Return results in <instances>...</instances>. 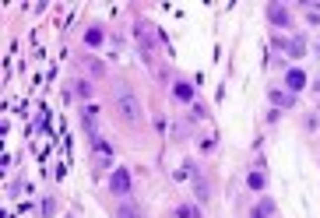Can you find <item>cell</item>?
I'll use <instances>...</instances> for the list:
<instances>
[{
    "mask_svg": "<svg viewBox=\"0 0 320 218\" xmlns=\"http://www.w3.org/2000/svg\"><path fill=\"white\" fill-rule=\"evenodd\" d=\"M116 218H141V208H134L130 201H124V204L116 208Z\"/></svg>",
    "mask_w": 320,
    "mask_h": 218,
    "instance_id": "6",
    "label": "cell"
},
{
    "mask_svg": "<svg viewBox=\"0 0 320 218\" xmlns=\"http://www.w3.org/2000/svg\"><path fill=\"white\" fill-rule=\"evenodd\" d=\"M267 18H271V25H278V28L289 25V11H285L282 4H271V7H267Z\"/></svg>",
    "mask_w": 320,
    "mask_h": 218,
    "instance_id": "4",
    "label": "cell"
},
{
    "mask_svg": "<svg viewBox=\"0 0 320 218\" xmlns=\"http://www.w3.org/2000/svg\"><path fill=\"white\" fill-rule=\"evenodd\" d=\"M285 85H289L292 92H299V88L306 85V74H303V70H289V74H285Z\"/></svg>",
    "mask_w": 320,
    "mask_h": 218,
    "instance_id": "5",
    "label": "cell"
},
{
    "mask_svg": "<svg viewBox=\"0 0 320 218\" xmlns=\"http://www.w3.org/2000/svg\"><path fill=\"white\" fill-rule=\"evenodd\" d=\"M85 67H88V70H92V74H95V78H102V74H106V70H102V63H95V60H88V63H85Z\"/></svg>",
    "mask_w": 320,
    "mask_h": 218,
    "instance_id": "13",
    "label": "cell"
},
{
    "mask_svg": "<svg viewBox=\"0 0 320 218\" xmlns=\"http://www.w3.org/2000/svg\"><path fill=\"white\" fill-rule=\"evenodd\" d=\"M271 102H274V106H285V109H289V106H292V95H285V92H278V88H274V92H271Z\"/></svg>",
    "mask_w": 320,
    "mask_h": 218,
    "instance_id": "9",
    "label": "cell"
},
{
    "mask_svg": "<svg viewBox=\"0 0 320 218\" xmlns=\"http://www.w3.org/2000/svg\"><path fill=\"white\" fill-rule=\"evenodd\" d=\"M85 43H88V46H99V43H102V32H99V28H88V32H85Z\"/></svg>",
    "mask_w": 320,
    "mask_h": 218,
    "instance_id": "10",
    "label": "cell"
},
{
    "mask_svg": "<svg viewBox=\"0 0 320 218\" xmlns=\"http://www.w3.org/2000/svg\"><path fill=\"white\" fill-rule=\"evenodd\" d=\"M176 218H197V211H193V208H190V204H183V208H180V211H176Z\"/></svg>",
    "mask_w": 320,
    "mask_h": 218,
    "instance_id": "12",
    "label": "cell"
},
{
    "mask_svg": "<svg viewBox=\"0 0 320 218\" xmlns=\"http://www.w3.org/2000/svg\"><path fill=\"white\" fill-rule=\"evenodd\" d=\"M250 218H264V211H254V215H250Z\"/></svg>",
    "mask_w": 320,
    "mask_h": 218,
    "instance_id": "15",
    "label": "cell"
},
{
    "mask_svg": "<svg viewBox=\"0 0 320 218\" xmlns=\"http://www.w3.org/2000/svg\"><path fill=\"white\" fill-rule=\"evenodd\" d=\"M306 53V43L303 39H292V46H289V56H303Z\"/></svg>",
    "mask_w": 320,
    "mask_h": 218,
    "instance_id": "11",
    "label": "cell"
},
{
    "mask_svg": "<svg viewBox=\"0 0 320 218\" xmlns=\"http://www.w3.org/2000/svg\"><path fill=\"white\" fill-rule=\"evenodd\" d=\"M134 35H137V43H141V53L148 56V53H151V25H148V21H137V25H134Z\"/></svg>",
    "mask_w": 320,
    "mask_h": 218,
    "instance_id": "3",
    "label": "cell"
},
{
    "mask_svg": "<svg viewBox=\"0 0 320 218\" xmlns=\"http://www.w3.org/2000/svg\"><path fill=\"white\" fill-rule=\"evenodd\" d=\"M173 95H176L180 102H190V99H193V85H187V81H180V85L173 88Z\"/></svg>",
    "mask_w": 320,
    "mask_h": 218,
    "instance_id": "7",
    "label": "cell"
},
{
    "mask_svg": "<svg viewBox=\"0 0 320 218\" xmlns=\"http://www.w3.org/2000/svg\"><path fill=\"white\" fill-rule=\"evenodd\" d=\"M109 190H113L116 197H127V194H130V172H127V169H113V176H109Z\"/></svg>",
    "mask_w": 320,
    "mask_h": 218,
    "instance_id": "2",
    "label": "cell"
},
{
    "mask_svg": "<svg viewBox=\"0 0 320 218\" xmlns=\"http://www.w3.org/2000/svg\"><path fill=\"white\" fill-rule=\"evenodd\" d=\"M264 183H267L264 172H250V176H247V187H250V190H264Z\"/></svg>",
    "mask_w": 320,
    "mask_h": 218,
    "instance_id": "8",
    "label": "cell"
},
{
    "mask_svg": "<svg viewBox=\"0 0 320 218\" xmlns=\"http://www.w3.org/2000/svg\"><path fill=\"white\" fill-rule=\"evenodd\" d=\"M193 187H197V197H208V183H204V179H193Z\"/></svg>",
    "mask_w": 320,
    "mask_h": 218,
    "instance_id": "14",
    "label": "cell"
},
{
    "mask_svg": "<svg viewBox=\"0 0 320 218\" xmlns=\"http://www.w3.org/2000/svg\"><path fill=\"white\" fill-rule=\"evenodd\" d=\"M116 113L124 116L127 123H137V120H141V102H137V95L120 92V95H116Z\"/></svg>",
    "mask_w": 320,
    "mask_h": 218,
    "instance_id": "1",
    "label": "cell"
}]
</instances>
